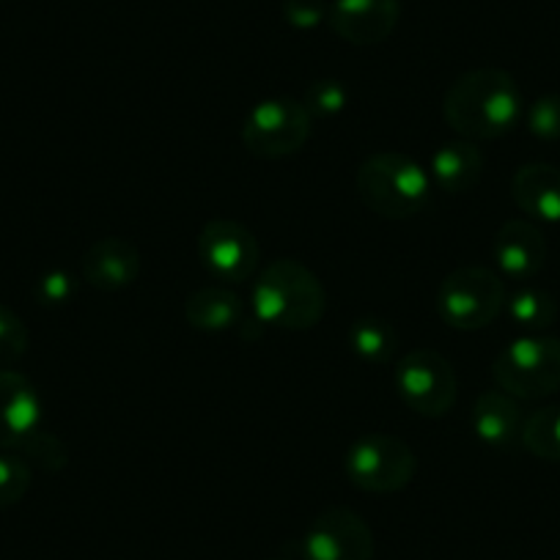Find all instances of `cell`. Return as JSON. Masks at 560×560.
Returning a JSON list of instances; mask_svg holds the SVG:
<instances>
[{
  "instance_id": "25",
  "label": "cell",
  "mask_w": 560,
  "mask_h": 560,
  "mask_svg": "<svg viewBox=\"0 0 560 560\" xmlns=\"http://www.w3.org/2000/svg\"><path fill=\"white\" fill-rule=\"evenodd\" d=\"M20 454L25 456V462H36L47 472H58L67 465V448H63V443L58 438H52L50 432H45V429H39L34 438L25 440Z\"/></svg>"
},
{
  "instance_id": "2",
  "label": "cell",
  "mask_w": 560,
  "mask_h": 560,
  "mask_svg": "<svg viewBox=\"0 0 560 560\" xmlns=\"http://www.w3.org/2000/svg\"><path fill=\"white\" fill-rule=\"evenodd\" d=\"M327 311L322 280L294 258H278L258 272L253 283L256 322L280 330H311Z\"/></svg>"
},
{
  "instance_id": "11",
  "label": "cell",
  "mask_w": 560,
  "mask_h": 560,
  "mask_svg": "<svg viewBox=\"0 0 560 560\" xmlns=\"http://www.w3.org/2000/svg\"><path fill=\"white\" fill-rule=\"evenodd\" d=\"M42 429V398L28 376L0 369V451H20Z\"/></svg>"
},
{
  "instance_id": "22",
  "label": "cell",
  "mask_w": 560,
  "mask_h": 560,
  "mask_svg": "<svg viewBox=\"0 0 560 560\" xmlns=\"http://www.w3.org/2000/svg\"><path fill=\"white\" fill-rule=\"evenodd\" d=\"M347 85L341 83V80H332V78H325V80H314V83L305 89L303 94V107L308 110L311 118H330V116H338V113L347 107Z\"/></svg>"
},
{
  "instance_id": "24",
  "label": "cell",
  "mask_w": 560,
  "mask_h": 560,
  "mask_svg": "<svg viewBox=\"0 0 560 560\" xmlns=\"http://www.w3.org/2000/svg\"><path fill=\"white\" fill-rule=\"evenodd\" d=\"M28 327L7 305H0V369H12L28 352Z\"/></svg>"
},
{
  "instance_id": "15",
  "label": "cell",
  "mask_w": 560,
  "mask_h": 560,
  "mask_svg": "<svg viewBox=\"0 0 560 560\" xmlns=\"http://www.w3.org/2000/svg\"><path fill=\"white\" fill-rule=\"evenodd\" d=\"M516 207L541 223H560V168L549 163L522 165L511 179Z\"/></svg>"
},
{
  "instance_id": "8",
  "label": "cell",
  "mask_w": 560,
  "mask_h": 560,
  "mask_svg": "<svg viewBox=\"0 0 560 560\" xmlns=\"http://www.w3.org/2000/svg\"><path fill=\"white\" fill-rule=\"evenodd\" d=\"M393 382L401 401L423 418H443L459 393L454 365L434 349H412L404 354L393 369Z\"/></svg>"
},
{
  "instance_id": "10",
  "label": "cell",
  "mask_w": 560,
  "mask_h": 560,
  "mask_svg": "<svg viewBox=\"0 0 560 560\" xmlns=\"http://www.w3.org/2000/svg\"><path fill=\"white\" fill-rule=\"evenodd\" d=\"M198 256L207 272L223 283H242L258 267V242L242 223L214 218L198 234Z\"/></svg>"
},
{
  "instance_id": "18",
  "label": "cell",
  "mask_w": 560,
  "mask_h": 560,
  "mask_svg": "<svg viewBox=\"0 0 560 560\" xmlns=\"http://www.w3.org/2000/svg\"><path fill=\"white\" fill-rule=\"evenodd\" d=\"M242 300L223 287H203L187 298L185 316L196 330L225 332L242 325Z\"/></svg>"
},
{
  "instance_id": "23",
  "label": "cell",
  "mask_w": 560,
  "mask_h": 560,
  "mask_svg": "<svg viewBox=\"0 0 560 560\" xmlns=\"http://www.w3.org/2000/svg\"><path fill=\"white\" fill-rule=\"evenodd\" d=\"M31 467L23 456L0 454V511L12 509L28 494Z\"/></svg>"
},
{
  "instance_id": "4",
  "label": "cell",
  "mask_w": 560,
  "mask_h": 560,
  "mask_svg": "<svg viewBox=\"0 0 560 560\" xmlns=\"http://www.w3.org/2000/svg\"><path fill=\"white\" fill-rule=\"evenodd\" d=\"M494 382L516 401H538L560 390V338L527 336L511 341L494 358Z\"/></svg>"
},
{
  "instance_id": "6",
  "label": "cell",
  "mask_w": 560,
  "mask_h": 560,
  "mask_svg": "<svg viewBox=\"0 0 560 560\" xmlns=\"http://www.w3.org/2000/svg\"><path fill=\"white\" fill-rule=\"evenodd\" d=\"M314 118L303 102L292 96H272L247 113L242 124V143L250 154L261 160L292 158L308 143Z\"/></svg>"
},
{
  "instance_id": "19",
  "label": "cell",
  "mask_w": 560,
  "mask_h": 560,
  "mask_svg": "<svg viewBox=\"0 0 560 560\" xmlns=\"http://www.w3.org/2000/svg\"><path fill=\"white\" fill-rule=\"evenodd\" d=\"M505 314L525 332H541L558 319V300L547 289L525 283L511 298H505Z\"/></svg>"
},
{
  "instance_id": "26",
  "label": "cell",
  "mask_w": 560,
  "mask_h": 560,
  "mask_svg": "<svg viewBox=\"0 0 560 560\" xmlns=\"http://www.w3.org/2000/svg\"><path fill=\"white\" fill-rule=\"evenodd\" d=\"M525 121L538 140H560V94L538 96L527 107Z\"/></svg>"
},
{
  "instance_id": "17",
  "label": "cell",
  "mask_w": 560,
  "mask_h": 560,
  "mask_svg": "<svg viewBox=\"0 0 560 560\" xmlns=\"http://www.w3.org/2000/svg\"><path fill=\"white\" fill-rule=\"evenodd\" d=\"M483 174V154L472 140H451L432 154L429 176L443 192L459 196L478 185Z\"/></svg>"
},
{
  "instance_id": "27",
  "label": "cell",
  "mask_w": 560,
  "mask_h": 560,
  "mask_svg": "<svg viewBox=\"0 0 560 560\" xmlns=\"http://www.w3.org/2000/svg\"><path fill=\"white\" fill-rule=\"evenodd\" d=\"M330 3L327 0H283V20L298 31H314L327 23Z\"/></svg>"
},
{
  "instance_id": "14",
  "label": "cell",
  "mask_w": 560,
  "mask_h": 560,
  "mask_svg": "<svg viewBox=\"0 0 560 560\" xmlns=\"http://www.w3.org/2000/svg\"><path fill=\"white\" fill-rule=\"evenodd\" d=\"M83 280L100 292H121L140 275V253L121 236H102L85 250Z\"/></svg>"
},
{
  "instance_id": "9",
  "label": "cell",
  "mask_w": 560,
  "mask_h": 560,
  "mask_svg": "<svg viewBox=\"0 0 560 560\" xmlns=\"http://www.w3.org/2000/svg\"><path fill=\"white\" fill-rule=\"evenodd\" d=\"M298 552L300 560H371L374 533L352 509H327L303 533Z\"/></svg>"
},
{
  "instance_id": "21",
  "label": "cell",
  "mask_w": 560,
  "mask_h": 560,
  "mask_svg": "<svg viewBox=\"0 0 560 560\" xmlns=\"http://www.w3.org/2000/svg\"><path fill=\"white\" fill-rule=\"evenodd\" d=\"M522 445L536 459L560 462V407H541L525 418Z\"/></svg>"
},
{
  "instance_id": "13",
  "label": "cell",
  "mask_w": 560,
  "mask_h": 560,
  "mask_svg": "<svg viewBox=\"0 0 560 560\" xmlns=\"http://www.w3.org/2000/svg\"><path fill=\"white\" fill-rule=\"evenodd\" d=\"M494 261L511 280H530L547 264V240L530 220H509L494 236Z\"/></svg>"
},
{
  "instance_id": "28",
  "label": "cell",
  "mask_w": 560,
  "mask_h": 560,
  "mask_svg": "<svg viewBox=\"0 0 560 560\" xmlns=\"http://www.w3.org/2000/svg\"><path fill=\"white\" fill-rule=\"evenodd\" d=\"M72 278H69L67 272H47L45 278H39V283H36L34 294L39 303L45 305H63L69 298H72Z\"/></svg>"
},
{
  "instance_id": "1",
  "label": "cell",
  "mask_w": 560,
  "mask_h": 560,
  "mask_svg": "<svg viewBox=\"0 0 560 560\" xmlns=\"http://www.w3.org/2000/svg\"><path fill=\"white\" fill-rule=\"evenodd\" d=\"M525 113L522 91L505 69H472L445 91L443 116L465 140H494L511 132Z\"/></svg>"
},
{
  "instance_id": "16",
  "label": "cell",
  "mask_w": 560,
  "mask_h": 560,
  "mask_svg": "<svg viewBox=\"0 0 560 560\" xmlns=\"http://www.w3.org/2000/svg\"><path fill=\"white\" fill-rule=\"evenodd\" d=\"M522 407L505 390H483L472 407V432L489 448H511L522 440Z\"/></svg>"
},
{
  "instance_id": "12",
  "label": "cell",
  "mask_w": 560,
  "mask_h": 560,
  "mask_svg": "<svg viewBox=\"0 0 560 560\" xmlns=\"http://www.w3.org/2000/svg\"><path fill=\"white\" fill-rule=\"evenodd\" d=\"M401 18L398 0H332L327 25L349 45H380Z\"/></svg>"
},
{
  "instance_id": "5",
  "label": "cell",
  "mask_w": 560,
  "mask_h": 560,
  "mask_svg": "<svg viewBox=\"0 0 560 560\" xmlns=\"http://www.w3.org/2000/svg\"><path fill=\"white\" fill-rule=\"evenodd\" d=\"M505 283L487 267H459L438 289V311L456 330H481L505 308Z\"/></svg>"
},
{
  "instance_id": "7",
  "label": "cell",
  "mask_w": 560,
  "mask_h": 560,
  "mask_svg": "<svg viewBox=\"0 0 560 560\" xmlns=\"http://www.w3.org/2000/svg\"><path fill=\"white\" fill-rule=\"evenodd\" d=\"M415 470V451L393 434H363L343 456V472L349 481L371 494L398 492L412 481Z\"/></svg>"
},
{
  "instance_id": "3",
  "label": "cell",
  "mask_w": 560,
  "mask_h": 560,
  "mask_svg": "<svg viewBox=\"0 0 560 560\" xmlns=\"http://www.w3.org/2000/svg\"><path fill=\"white\" fill-rule=\"evenodd\" d=\"M432 176L401 152H380L358 168V192L380 218H415L432 198Z\"/></svg>"
},
{
  "instance_id": "29",
  "label": "cell",
  "mask_w": 560,
  "mask_h": 560,
  "mask_svg": "<svg viewBox=\"0 0 560 560\" xmlns=\"http://www.w3.org/2000/svg\"><path fill=\"white\" fill-rule=\"evenodd\" d=\"M267 560H292V558H287V555H278V558H267Z\"/></svg>"
},
{
  "instance_id": "20",
  "label": "cell",
  "mask_w": 560,
  "mask_h": 560,
  "mask_svg": "<svg viewBox=\"0 0 560 560\" xmlns=\"http://www.w3.org/2000/svg\"><path fill=\"white\" fill-rule=\"evenodd\" d=\"M349 343H352L354 354L360 360H365V363H387L396 354L398 338L396 330L385 319L363 316L349 330Z\"/></svg>"
}]
</instances>
